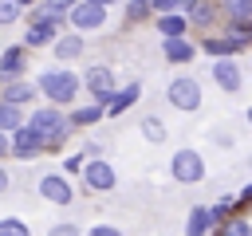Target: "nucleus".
I'll return each instance as SVG.
<instances>
[{"label": "nucleus", "mask_w": 252, "mask_h": 236, "mask_svg": "<svg viewBox=\"0 0 252 236\" xmlns=\"http://www.w3.org/2000/svg\"><path fill=\"white\" fill-rule=\"evenodd\" d=\"M39 142H43V149H51V146H59L63 138H67V130H71V122L55 110V106H39V110H32V118L24 122Z\"/></svg>", "instance_id": "f257e3e1"}, {"label": "nucleus", "mask_w": 252, "mask_h": 236, "mask_svg": "<svg viewBox=\"0 0 252 236\" xmlns=\"http://www.w3.org/2000/svg\"><path fill=\"white\" fill-rule=\"evenodd\" d=\"M35 90H43L51 102H75V94H79V79L71 75V71H47V75H39V83H35Z\"/></svg>", "instance_id": "f03ea898"}, {"label": "nucleus", "mask_w": 252, "mask_h": 236, "mask_svg": "<svg viewBox=\"0 0 252 236\" xmlns=\"http://www.w3.org/2000/svg\"><path fill=\"white\" fill-rule=\"evenodd\" d=\"M169 173L181 185H197V181H205V161H201L197 149H177L173 161H169Z\"/></svg>", "instance_id": "7ed1b4c3"}, {"label": "nucleus", "mask_w": 252, "mask_h": 236, "mask_svg": "<svg viewBox=\"0 0 252 236\" xmlns=\"http://www.w3.org/2000/svg\"><path fill=\"white\" fill-rule=\"evenodd\" d=\"M165 98H169V106H177V110H197V106H201V83H197L193 75H177V79L169 83Z\"/></svg>", "instance_id": "20e7f679"}, {"label": "nucleus", "mask_w": 252, "mask_h": 236, "mask_svg": "<svg viewBox=\"0 0 252 236\" xmlns=\"http://www.w3.org/2000/svg\"><path fill=\"white\" fill-rule=\"evenodd\" d=\"M67 20H71V28H75V31H94V28H102L106 8L79 0V4H71V8H67Z\"/></svg>", "instance_id": "39448f33"}, {"label": "nucleus", "mask_w": 252, "mask_h": 236, "mask_svg": "<svg viewBox=\"0 0 252 236\" xmlns=\"http://www.w3.org/2000/svg\"><path fill=\"white\" fill-rule=\"evenodd\" d=\"M83 83H87V90L94 94V102H106V98L114 94V71L102 67V63H98V67H87V71H83Z\"/></svg>", "instance_id": "423d86ee"}, {"label": "nucleus", "mask_w": 252, "mask_h": 236, "mask_svg": "<svg viewBox=\"0 0 252 236\" xmlns=\"http://www.w3.org/2000/svg\"><path fill=\"white\" fill-rule=\"evenodd\" d=\"M39 197L51 201V205H67L75 193H71V181H67L63 173H43V177H39Z\"/></svg>", "instance_id": "0eeeda50"}, {"label": "nucleus", "mask_w": 252, "mask_h": 236, "mask_svg": "<svg viewBox=\"0 0 252 236\" xmlns=\"http://www.w3.org/2000/svg\"><path fill=\"white\" fill-rule=\"evenodd\" d=\"M8 153H16V157L32 161L35 153H43V142H39L28 126H16V130H12V142H8Z\"/></svg>", "instance_id": "6e6552de"}, {"label": "nucleus", "mask_w": 252, "mask_h": 236, "mask_svg": "<svg viewBox=\"0 0 252 236\" xmlns=\"http://www.w3.org/2000/svg\"><path fill=\"white\" fill-rule=\"evenodd\" d=\"M83 181L91 185V189H98V193H106V189H114V169L102 161V157H94V161H83Z\"/></svg>", "instance_id": "1a4fd4ad"}, {"label": "nucleus", "mask_w": 252, "mask_h": 236, "mask_svg": "<svg viewBox=\"0 0 252 236\" xmlns=\"http://www.w3.org/2000/svg\"><path fill=\"white\" fill-rule=\"evenodd\" d=\"M213 79H217V87H220V90H228V94H236V90H240V83H244V79H240V67H236L228 55L213 63Z\"/></svg>", "instance_id": "9d476101"}, {"label": "nucleus", "mask_w": 252, "mask_h": 236, "mask_svg": "<svg viewBox=\"0 0 252 236\" xmlns=\"http://www.w3.org/2000/svg\"><path fill=\"white\" fill-rule=\"evenodd\" d=\"M39 90H35V83H28V79H16V83H4V90H0V102H12V106H24V102H32Z\"/></svg>", "instance_id": "9b49d317"}, {"label": "nucleus", "mask_w": 252, "mask_h": 236, "mask_svg": "<svg viewBox=\"0 0 252 236\" xmlns=\"http://www.w3.org/2000/svg\"><path fill=\"white\" fill-rule=\"evenodd\" d=\"M24 47H8L4 55H0V83H16L20 79V71H24Z\"/></svg>", "instance_id": "f8f14e48"}, {"label": "nucleus", "mask_w": 252, "mask_h": 236, "mask_svg": "<svg viewBox=\"0 0 252 236\" xmlns=\"http://www.w3.org/2000/svg\"><path fill=\"white\" fill-rule=\"evenodd\" d=\"M51 51H55V59H59V63L79 59V55H83V39H79V31H71V35H55Z\"/></svg>", "instance_id": "ddd939ff"}, {"label": "nucleus", "mask_w": 252, "mask_h": 236, "mask_svg": "<svg viewBox=\"0 0 252 236\" xmlns=\"http://www.w3.org/2000/svg\"><path fill=\"white\" fill-rule=\"evenodd\" d=\"M193 43L181 35V39H161V55L169 59V63H193Z\"/></svg>", "instance_id": "4468645a"}, {"label": "nucleus", "mask_w": 252, "mask_h": 236, "mask_svg": "<svg viewBox=\"0 0 252 236\" xmlns=\"http://www.w3.org/2000/svg\"><path fill=\"white\" fill-rule=\"evenodd\" d=\"M55 35H59V28H55V24H28L24 47H47V43H55Z\"/></svg>", "instance_id": "2eb2a0df"}, {"label": "nucleus", "mask_w": 252, "mask_h": 236, "mask_svg": "<svg viewBox=\"0 0 252 236\" xmlns=\"http://www.w3.org/2000/svg\"><path fill=\"white\" fill-rule=\"evenodd\" d=\"M138 94H142V87H138V83H126L122 90H114V94L106 98V106H102V110H110V114H118V110H126V106H134V102H138Z\"/></svg>", "instance_id": "dca6fc26"}, {"label": "nucleus", "mask_w": 252, "mask_h": 236, "mask_svg": "<svg viewBox=\"0 0 252 236\" xmlns=\"http://www.w3.org/2000/svg\"><path fill=\"white\" fill-rule=\"evenodd\" d=\"M158 31H161L165 39H181V35L189 31V20L177 16V12H165V16H158Z\"/></svg>", "instance_id": "f3484780"}, {"label": "nucleus", "mask_w": 252, "mask_h": 236, "mask_svg": "<svg viewBox=\"0 0 252 236\" xmlns=\"http://www.w3.org/2000/svg\"><path fill=\"white\" fill-rule=\"evenodd\" d=\"M209 228H213V220H209V208H205V205L189 208V220H185V236H209Z\"/></svg>", "instance_id": "a211bd4d"}, {"label": "nucleus", "mask_w": 252, "mask_h": 236, "mask_svg": "<svg viewBox=\"0 0 252 236\" xmlns=\"http://www.w3.org/2000/svg\"><path fill=\"white\" fill-rule=\"evenodd\" d=\"M181 8H185V20H189V24H201V28H205V24L213 20V4H209V0H181Z\"/></svg>", "instance_id": "6ab92c4d"}, {"label": "nucleus", "mask_w": 252, "mask_h": 236, "mask_svg": "<svg viewBox=\"0 0 252 236\" xmlns=\"http://www.w3.org/2000/svg\"><path fill=\"white\" fill-rule=\"evenodd\" d=\"M220 4H224V12H228L232 28H248V20H252V0H220Z\"/></svg>", "instance_id": "aec40b11"}, {"label": "nucleus", "mask_w": 252, "mask_h": 236, "mask_svg": "<svg viewBox=\"0 0 252 236\" xmlns=\"http://www.w3.org/2000/svg\"><path fill=\"white\" fill-rule=\"evenodd\" d=\"M16 126H24V110L12 102H0V134H12Z\"/></svg>", "instance_id": "412c9836"}, {"label": "nucleus", "mask_w": 252, "mask_h": 236, "mask_svg": "<svg viewBox=\"0 0 252 236\" xmlns=\"http://www.w3.org/2000/svg\"><path fill=\"white\" fill-rule=\"evenodd\" d=\"M102 114H106V110H102V106L94 102V106H83V110H75V114H71L67 122H71V126H91V122H98Z\"/></svg>", "instance_id": "4be33fe9"}, {"label": "nucleus", "mask_w": 252, "mask_h": 236, "mask_svg": "<svg viewBox=\"0 0 252 236\" xmlns=\"http://www.w3.org/2000/svg\"><path fill=\"white\" fill-rule=\"evenodd\" d=\"M142 134H146V142H165V126H161V118H142Z\"/></svg>", "instance_id": "5701e85b"}, {"label": "nucleus", "mask_w": 252, "mask_h": 236, "mask_svg": "<svg viewBox=\"0 0 252 236\" xmlns=\"http://www.w3.org/2000/svg\"><path fill=\"white\" fill-rule=\"evenodd\" d=\"M220 236H252V228L244 216H232V220H220Z\"/></svg>", "instance_id": "b1692460"}, {"label": "nucleus", "mask_w": 252, "mask_h": 236, "mask_svg": "<svg viewBox=\"0 0 252 236\" xmlns=\"http://www.w3.org/2000/svg\"><path fill=\"white\" fill-rule=\"evenodd\" d=\"M0 236H28V224L20 216H4L0 220Z\"/></svg>", "instance_id": "393cba45"}, {"label": "nucleus", "mask_w": 252, "mask_h": 236, "mask_svg": "<svg viewBox=\"0 0 252 236\" xmlns=\"http://www.w3.org/2000/svg\"><path fill=\"white\" fill-rule=\"evenodd\" d=\"M20 0H0V24H12V20H20Z\"/></svg>", "instance_id": "a878e982"}, {"label": "nucleus", "mask_w": 252, "mask_h": 236, "mask_svg": "<svg viewBox=\"0 0 252 236\" xmlns=\"http://www.w3.org/2000/svg\"><path fill=\"white\" fill-rule=\"evenodd\" d=\"M150 8H154L158 16H165V12H177V8H181V0H150Z\"/></svg>", "instance_id": "bb28decb"}, {"label": "nucleus", "mask_w": 252, "mask_h": 236, "mask_svg": "<svg viewBox=\"0 0 252 236\" xmlns=\"http://www.w3.org/2000/svg\"><path fill=\"white\" fill-rule=\"evenodd\" d=\"M87 236H122L114 224H94V228H87Z\"/></svg>", "instance_id": "cd10ccee"}, {"label": "nucleus", "mask_w": 252, "mask_h": 236, "mask_svg": "<svg viewBox=\"0 0 252 236\" xmlns=\"http://www.w3.org/2000/svg\"><path fill=\"white\" fill-rule=\"evenodd\" d=\"M51 236H83V232H79V224H55Z\"/></svg>", "instance_id": "c85d7f7f"}, {"label": "nucleus", "mask_w": 252, "mask_h": 236, "mask_svg": "<svg viewBox=\"0 0 252 236\" xmlns=\"http://www.w3.org/2000/svg\"><path fill=\"white\" fill-rule=\"evenodd\" d=\"M150 12V4H142V0H130V20H142Z\"/></svg>", "instance_id": "c756f323"}, {"label": "nucleus", "mask_w": 252, "mask_h": 236, "mask_svg": "<svg viewBox=\"0 0 252 236\" xmlns=\"http://www.w3.org/2000/svg\"><path fill=\"white\" fill-rule=\"evenodd\" d=\"M43 4H47V8H55V12H63V16H67V8H71V4H79V0H43Z\"/></svg>", "instance_id": "7c9ffc66"}, {"label": "nucleus", "mask_w": 252, "mask_h": 236, "mask_svg": "<svg viewBox=\"0 0 252 236\" xmlns=\"http://www.w3.org/2000/svg\"><path fill=\"white\" fill-rule=\"evenodd\" d=\"M63 169H67V173H79V169H83V157H79V153H75V157H67V161H63Z\"/></svg>", "instance_id": "2f4dec72"}, {"label": "nucleus", "mask_w": 252, "mask_h": 236, "mask_svg": "<svg viewBox=\"0 0 252 236\" xmlns=\"http://www.w3.org/2000/svg\"><path fill=\"white\" fill-rule=\"evenodd\" d=\"M8 157V134H0V161Z\"/></svg>", "instance_id": "473e14b6"}, {"label": "nucleus", "mask_w": 252, "mask_h": 236, "mask_svg": "<svg viewBox=\"0 0 252 236\" xmlns=\"http://www.w3.org/2000/svg\"><path fill=\"white\" fill-rule=\"evenodd\" d=\"M4 189H8V169L0 165V193H4Z\"/></svg>", "instance_id": "72a5a7b5"}, {"label": "nucleus", "mask_w": 252, "mask_h": 236, "mask_svg": "<svg viewBox=\"0 0 252 236\" xmlns=\"http://www.w3.org/2000/svg\"><path fill=\"white\" fill-rule=\"evenodd\" d=\"M87 4H98V8H110V4H118V0H87Z\"/></svg>", "instance_id": "f704fd0d"}, {"label": "nucleus", "mask_w": 252, "mask_h": 236, "mask_svg": "<svg viewBox=\"0 0 252 236\" xmlns=\"http://www.w3.org/2000/svg\"><path fill=\"white\" fill-rule=\"evenodd\" d=\"M24 4H35V0H20V8H24Z\"/></svg>", "instance_id": "c9c22d12"}, {"label": "nucleus", "mask_w": 252, "mask_h": 236, "mask_svg": "<svg viewBox=\"0 0 252 236\" xmlns=\"http://www.w3.org/2000/svg\"><path fill=\"white\" fill-rule=\"evenodd\" d=\"M142 4H150V0H142Z\"/></svg>", "instance_id": "e433bc0d"}]
</instances>
